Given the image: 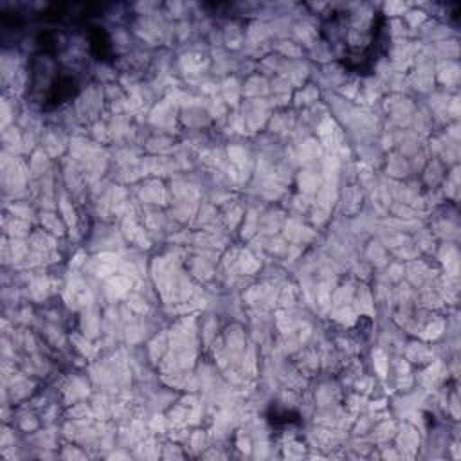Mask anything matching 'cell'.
<instances>
[{"instance_id": "6da1fadb", "label": "cell", "mask_w": 461, "mask_h": 461, "mask_svg": "<svg viewBox=\"0 0 461 461\" xmlns=\"http://www.w3.org/2000/svg\"><path fill=\"white\" fill-rule=\"evenodd\" d=\"M322 32L346 68L366 72L382 52L384 14L376 9L342 7L328 14Z\"/></svg>"}, {"instance_id": "7a4b0ae2", "label": "cell", "mask_w": 461, "mask_h": 461, "mask_svg": "<svg viewBox=\"0 0 461 461\" xmlns=\"http://www.w3.org/2000/svg\"><path fill=\"white\" fill-rule=\"evenodd\" d=\"M88 47L94 58L97 59H106L112 54V43L104 29L101 27H92L88 31Z\"/></svg>"}]
</instances>
